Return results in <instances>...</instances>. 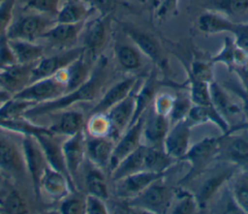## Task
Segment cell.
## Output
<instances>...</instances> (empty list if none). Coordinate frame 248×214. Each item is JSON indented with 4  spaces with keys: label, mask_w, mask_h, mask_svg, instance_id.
<instances>
[{
    "label": "cell",
    "mask_w": 248,
    "mask_h": 214,
    "mask_svg": "<svg viewBox=\"0 0 248 214\" xmlns=\"http://www.w3.org/2000/svg\"><path fill=\"white\" fill-rule=\"evenodd\" d=\"M96 61V65L92 69L88 79L83 84L54 100L33 106L24 112L23 116L29 118L38 115L48 114L54 111L67 109L77 103L89 102L94 100L108 77V57L102 54Z\"/></svg>",
    "instance_id": "1"
},
{
    "label": "cell",
    "mask_w": 248,
    "mask_h": 214,
    "mask_svg": "<svg viewBox=\"0 0 248 214\" xmlns=\"http://www.w3.org/2000/svg\"><path fill=\"white\" fill-rule=\"evenodd\" d=\"M236 128L248 129V122L237 124L233 129ZM227 133H222L218 137H206L189 147L185 155L179 160V162H186L190 166L188 172L179 181L180 185L187 184L199 177L213 161L217 160L222 141Z\"/></svg>",
    "instance_id": "2"
},
{
    "label": "cell",
    "mask_w": 248,
    "mask_h": 214,
    "mask_svg": "<svg viewBox=\"0 0 248 214\" xmlns=\"http://www.w3.org/2000/svg\"><path fill=\"white\" fill-rule=\"evenodd\" d=\"M165 178L155 181L138 196L126 199L127 204L154 214H163L169 211L174 199L175 189L169 187L164 181Z\"/></svg>",
    "instance_id": "3"
},
{
    "label": "cell",
    "mask_w": 248,
    "mask_h": 214,
    "mask_svg": "<svg viewBox=\"0 0 248 214\" xmlns=\"http://www.w3.org/2000/svg\"><path fill=\"white\" fill-rule=\"evenodd\" d=\"M121 31L140 49V51L154 63L159 69L167 67V59L164 56L160 42L150 33L131 24L127 21L116 20Z\"/></svg>",
    "instance_id": "4"
},
{
    "label": "cell",
    "mask_w": 248,
    "mask_h": 214,
    "mask_svg": "<svg viewBox=\"0 0 248 214\" xmlns=\"http://www.w3.org/2000/svg\"><path fill=\"white\" fill-rule=\"evenodd\" d=\"M112 15H100L85 23L82 30V46L86 55L93 61L97 60L107 46L110 30Z\"/></svg>",
    "instance_id": "5"
},
{
    "label": "cell",
    "mask_w": 248,
    "mask_h": 214,
    "mask_svg": "<svg viewBox=\"0 0 248 214\" xmlns=\"http://www.w3.org/2000/svg\"><path fill=\"white\" fill-rule=\"evenodd\" d=\"M54 23L55 19H50L46 15L33 13L13 20L6 34L11 40L35 42L42 38L43 34Z\"/></svg>",
    "instance_id": "6"
},
{
    "label": "cell",
    "mask_w": 248,
    "mask_h": 214,
    "mask_svg": "<svg viewBox=\"0 0 248 214\" xmlns=\"http://www.w3.org/2000/svg\"><path fill=\"white\" fill-rule=\"evenodd\" d=\"M22 152L25 162L26 172L31 179L34 193L37 198L41 196V180L48 167L46 155L34 136H22Z\"/></svg>",
    "instance_id": "7"
},
{
    "label": "cell",
    "mask_w": 248,
    "mask_h": 214,
    "mask_svg": "<svg viewBox=\"0 0 248 214\" xmlns=\"http://www.w3.org/2000/svg\"><path fill=\"white\" fill-rule=\"evenodd\" d=\"M65 82L57 75L44 77L29 83L26 87L14 94L16 99L30 101L37 104L54 100L66 93Z\"/></svg>",
    "instance_id": "8"
},
{
    "label": "cell",
    "mask_w": 248,
    "mask_h": 214,
    "mask_svg": "<svg viewBox=\"0 0 248 214\" xmlns=\"http://www.w3.org/2000/svg\"><path fill=\"white\" fill-rule=\"evenodd\" d=\"M169 172H152L148 170L139 171L114 182V194L120 199H129L145 190L155 181L166 177Z\"/></svg>",
    "instance_id": "9"
},
{
    "label": "cell",
    "mask_w": 248,
    "mask_h": 214,
    "mask_svg": "<svg viewBox=\"0 0 248 214\" xmlns=\"http://www.w3.org/2000/svg\"><path fill=\"white\" fill-rule=\"evenodd\" d=\"M144 114L140 116L133 125H131L115 142L108 166L109 172H111L125 157L130 155L142 144L141 140Z\"/></svg>",
    "instance_id": "10"
},
{
    "label": "cell",
    "mask_w": 248,
    "mask_h": 214,
    "mask_svg": "<svg viewBox=\"0 0 248 214\" xmlns=\"http://www.w3.org/2000/svg\"><path fill=\"white\" fill-rule=\"evenodd\" d=\"M83 51V46L71 47L58 54L48 57H43L35 64L33 68L31 82L44 77L54 76L59 71L68 67Z\"/></svg>",
    "instance_id": "11"
},
{
    "label": "cell",
    "mask_w": 248,
    "mask_h": 214,
    "mask_svg": "<svg viewBox=\"0 0 248 214\" xmlns=\"http://www.w3.org/2000/svg\"><path fill=\"white\" fill-rule=\"evenodd\" d=\"M240 130L236 128L227 133L217 156L218 161H224L239 168L248 165V139L243 136L235 135Z\"/></svg>",
    "instance_id": "12"
},
{
    "label": "cell",
    "mask_w": 248,
    "mask_h": 214,
    "mask_svg": "<svg viewBox=\"0 0 248 214\" xmlns=\"http://www.w3.org/2000/svg\"><path fill=\"white\" fill-rule=\"evenodd\" d=\"M135 94L136 88L106 113L110 125V138L114 140H117L132 124L136 107Z\"/></svg>",
    "instance_id": "13"
},
{
    "label": "cell",
    "mask_w": 248,
    "mask_h": 214,
    "mask_svg": "<svg viewBox=\"0 0 248 214\" xmlns=\"http://www.w3.org/2000/svg\"><path fill=\"white\" fill-rule=\"evenodd\" d=\"M238 169L239 167L235 165L229 166L226 168L218 171V173L216 172L210 175L201 184V186L194 193L200 211H203L207 208L210 200L219 193L227 182L231 181L232 177Z\"/></svg>",
    "instance_id": "14"
},
{
    "label": "cell",
    "mask_w": 248,
    "mask_h": 214,
    "mask_svg": "<svg viewBox=\"0 0 248 214\" xmlns=\"http://www.w3.org/2000/svg\"><path fill=\"white\" fill-rule=\"evenodd\" d=\"M193 126L185 118L170 127L165 138L163 148L171 158L179 162L190 147V137Z\"/></svg>",
    "instance_id": "15"
},
{
    "label": "cell",
    "mask_w": 248,
    "mask_h": 214,
    "mask_svg": "<svg viewBox=\"0 0 248 214\" xmlns=\"http://www.w3.org/2000/svg\"><path fill=\"white\" fill-rule=\"evenodd\" d=\"M85 141L86 137L84 130H82L74 136L68 137V138L62 142L65 166L75 183L86 154Z\"/></svg>",
    "instance_id": "16"
},
{
    "label": "cell",
    "mask_w": 248,
    "mask_h": 214,
    "mask_svg": "<svg viewBox=\"0 0 248 214\" xmlns=\"http://www.w3.org/2000/svg\"><path fill=\"white\" fill-rule=\"evenodd\" d=\"M0 169L16 177L26 173L22 149L9 138L0 135Z\"/></svg>",
    "instance_id": "17"
},
{
    "label": "cell",
    "mask_w": 248,
    "mask_h": 214,
    "mask_svg": "<svg viewBox=\"0 0 248 214\" xmlns=\"http://www.w3.org/2000/svg\"><path fill=\"white\" fill-rule=\"evenodd\" d=\"M138 80V76H128L114 83L92 108L89 115L95 113H107L112 107L124 100L135 90Z\"/></svg>",
    "instance_id": "18"
},
{
    "label": "cell",
    "mask_w": 248,
    "mask_h": 214,
    "mask_svg": "<svg viewBox=\"0 0 248 214\" xmlns=\"http://www.w3.org/2000/svg\"><path fill=\"white\" fill-rule=\"evenodd\" d=\"M34 64H15L0 69V88L12 96L31 83Z\"/></svg>",
    "instance_id": "19"
},
{
    "label": "cell",
    "mask_w": 248,
    "mask_h": 214,
    "mask_svg": "<svg viewBox=\"0 0 248 214\" xmlns=\"http://www.w3.org/2000/svg\"><path fill=\"white\" fill-rule=\"evenodd\" d=\"M92 61L93 60L86 55L84 50L68 67L55 74L65 82L67 88L66 93L79 87L88 79L92 72L90 65Z\"/></svg>",
    "instance_id": "20"
},
{
    "label": "cell",
    "mask_w": 248,
    "mask_h": 214,
    "mask_svg": "<svg viewBox=\"0 0 248 214\" xmlns=\"http://www.w3.org/2000/svg\"><path fill=\"white\" fill-rule=\"evenodd\" d=\"M170 127V124L169 118L156 113L153 108H151L147 114H144L142 139L145 142L142 144L163 147V143Z\"/></svg>",
    "instance_id": "21"
},
{
    "label": "cell",
    "mask_w": 248,
    "mask_h": 214,
    "mask_svg": "<svg viewBox=\"0 0 248 214\" xmlns=\"http://www.w3.org/2000/svg\"><path fill=\"white\" fill-rule=\"evenodd\" d=\"M115 140L109 137H92L85 141V153L90 163L101 169H108Z\"/></svg>",
    "instance_id": "22"
},
{
    "label": "cell",
    "mask_w": 248,
    "mask_h": 214,
    "mask_svg": "<svg viewBox=\"0 0 248 214\" xmlns=\"http://www.w3.org/2000/svg\"><path fill=\"white\" fill-rule=\"evenodd\" d=\"M85 21L79 23H60L55 22L42 36L49 44L55 46L71 48L78 41L83 30Z\"/></svg>",
    "instance_id": "23"
},
{
    "label": "cell",
    "mask_w": 248,
    "mask_h": 214,
    "mask_svg": "<svg viewBox=\"0 0 248 214\" xmlns=\"http://www.w3.org/2000/svg\"><path fill=\"white\" fill-rule=\"evenodd\" d=\"M35 138H37L46 155L48 166L64 173L70 179V181L76 186V183L74 182L66 168L64 155L62 151V142H59L58 136L54 135L52 132H48L38 135Z\"/></svg>",
    "instance_id": "24"
},
{
    "label": "cell",
    "mask_w": 248,
    "mask_h": 214,
    "mask_svg": "<svg viewBox=\"0 0 248 214\" xmlns=\"http://www.w3.org/2000/svg\"><path fill=\"white\" fill-rule=\"evenodd\" d=\"M41 190H44L48 196L56 199H63L73 192L77 187L62 172L47 167L41 180Z\"/></svg>",
    "instance_id": "25"
},
{
    "label": "cell",
    "mask_w": 248,
    "mask_h": 214,
    "mask_svg": "<svg viewBox=\"0 0 248 214\" xmlns=\"http://www.w3.org/2000/svg\"><path fill=\"white\" fill-rule=\"evenodd\" d=\"M95 12L87 0H65L55 15V22L79 23L86 21Z\"/></svg>",
    "instance_id": "26"
},
{
    "label": "cell",
    "mask_w": 248,
    "mask_h": 214,
    "mask_svg": "<svg viewBox=\"0 0 248 214\" xmlns=\"http://www.w3.org/2000/svg\"><path fill=\"white\" fill-rule=\"evenodd\" d=\"M202 7L222 14L233 22H248V0H207Z\"/></svg>",
    "instance_id": "27"
},
{
    "label": "cell",
    "mask_w": 248,
    "mask_h": 214,
    "mask_svg": "<svg viewBox=\"0 0 248 214\" xmlns=\"http://www.w3.org/2000/svg\"><path fill=\"white\" fill-rule=\"evenodd\" d=\"M188 122L193 126H199L207 122L216 125L222 133L232 130L236 125L231 126L230 123L221 115V113L212 106H197L193 105L186 117Z\"/></svg>",
    "instance_id": "28"
},
{
    "label": "cell",
    "mask_w": 248,
    "mask_h": 214,
    "mask_svg": "<svg viewBox=\"0 0 248 214\" xmlns=\"http://www.w3.org/2000/svg\"><path fill=\"white\" fill-rule=\"evenodd\" d=\"M236 22L222 14L213 11H204L197 19L198 29L206 35L231 33L233 31Z\"/></svg>",
    "instance_id": "29"
},
{
    "label": "cell",
    "mask_w": 248,
    "mask_h": 214,
    "mask_svg": "<svg viewBox=\"0 0 248 214\" xmlns=\"http://www.w3.org/2000/svg\"><path fill=\"white\" fill-rule=\"evenodd\" d=\"M248 58V54L240 49L233 39L226 36L220 50L210 57L214 64H223L232 73L236 66L242 64Z\"/></svg>",
    "instance_id": "30"
},
{
    "label": "cell",
    "mask_w": 248,
    "mask_h": 214,
    "mask_svg": "<svg viewBox=\"0 0 248 214\" xmlns=\"http://www.w3.org/2000/svg\"><path fill=\"white\" fill-rule=\"evenodd\" d=\"M210 98L213 107L221 113V115L230 123V118L236 116L242 112L239 105L232 101L226 90L215 80L209 84Z\"/></svg>",
    "instance_id": "31"
},
{
    "label": "cell",
    "mask_w": 248,
    "mask_h": 214,
    "mask_svg": "<svg viewBox=\"0 0 248 214\" xmlns=\"http://www.w3.org/2000/svg\"><path fill=\"white\" fill-rule=\"evenodd\" d=\"M114 55L119 67L126 72H135L142 67L144 56L132 43H119L114 45Z\"/></svg>",
    "instance_id": "32"
},
{
    "label": "cell",
    "mask_w": 248,
    "mask_h": 214,
    "mask_svg": "<svg viewBox=\"0 0 248 214\" xmlns=\"http://www.w3.org/2000/svg\"><path fill=\"white\" fill-rule=\"evenodd\" d=\"M84 127V116L77 110H67L60 114L59 119L48 129L56 136L71 137L82 131Z\"/></svg>",
    "instance_id": "33"
},
{
    "label": "cell",
    "mask_w": 248,
    "mask_h": 214,
    "mask_svg": "<svg viewBox=\"0 0 248 214\" xmlns=\"http://www.w3.org/2000/svg\"><path fill=\"white\" fill-rule=\"evenodd\" d=\"M144 169L152 172H170L171 168L177 163L171 158L163 147L145 145Z\"/></svg>",
    "instance_id": "34"
},
{
    "label": "cell",
    "mask_w": 248,
    "mask_h": 214,
    "mask_svg": "<svg viewBox=\"0 0 248 214\" xmlns=\"http://www.w3.org/2000/svg\"><path fill=\"white\" fill-rule=\"evenodd\" d=\"M145 144H141L130 155L125 157L116 168L110 172L111 179L113 181L125 177L127 175L145 170L144 169V154H145Z\"/></svg>",
    "instance_id": "35"
},
{
    "label": "cell",
    "mask_w": 248,
    "mask_h": 214,
    "mask_svg": "<svg viewBox=\"0 0 248 214\" xmlns=\"http://www.w3.org/2000/svg\"><path fill=\"white\" fill-rule=\"evenodd\" d=\"M9 40L17 64H34L44 57V47L35 42Z\"/></svg>",
    "instance_id": "36"
},
{
    "label": "cell",
    "mask_w": 248,
    "mask_h": 214,
    "mask_svg": "<svg viewBox=\"0 0 248 214\" xmlns=\"http://www.w3.org/2000/svg\"><path fill=\"white\" fill-rule=\"evenodd\" d=\"M231 196L242 213L248 214V168L237 170L231 179Z\"/></svg>",
    "instance_id": "37"
},
{
    "label": "cell",
    "mask_w": 248,
    "mask_h": 214,
    "mask_svg": "<svg viewBox=\"0 0 248 214\" xmlns=\"http://www.w3.org/2000/svg\"><path fill=\"white\" fill-rule=\"evenodd\" d=\"M0 128L20 134L22 136H38L44 133L51 132L48 128L35 125L34 123L27 120L26 117H16V118H3L0 117Z\"/></svg>",
    "instance_id": "38"
},
{
    "label": "cell",
    "mask_w": 248,
    "mask_h": 214,
    "mask_svg": "<svg viewBox=\"0 0 248 214\" xmlns=\"http://www.w3.org/2000/svg\"><path fill=\"white\" fill-rule=\"evenodd\" d=\"M182 64L184 65L186 76L201 81H204L209 84L212 81H214L213 67L215 64L211 61L210 58L208 59L193 58L190 64L188 65L184 63Z\"/></svg>",
    "instance_id": "39"
},
{
    "label": "cell",
    "mask_w": 248,
    "mask_h": 214,
    "mask_svg": "<svg viewBox=\"0 0 248 214\" xmlns=\"http://www.w3.org/2000/svg\"><path fill=\"white\" fill-rule=\"evenodd\" d=\"M84 184L88 194L97 196L104 199L108 198V188L103 169L97 167L88 169L85 173Z\"/></svg>",
    "instance_id": "40"
},
{
    "label": "cell",
    "mask_w": 248,
    "mask_h": 214,
    "mask_svg": "<svg viewBox=\"0 0 248 214\" xmlns=\"http://www.w3.org/2000/svg\"><path fill=\"white\" fill-rule=\"evenodd\" d=\"M186 87L189 91V97L193 105L197 106H212L210 98L209 83L195 79L191 76L186 77Z\"/></svg>",
    "instance_id": "41"
},
{
    "label": "cell",
    "mask_w": 248,
    "mask_h": 214,
    "mask_svg": "<svg viewBox=\"0 0 248 214\" xmlns=\"http://www.w3.org/2000/svg\"><path fill=\"white\" fill-rule=\"evenodd\" d=\"M174 198L176 199V201L170 209V213L193 214L197 211H200L199 204L194 193H190L187 191H183L182 189L176 188L174 191Z\"/></svg>",
    "instance_id": "42"
},
{
    "label": "cell",
    "mask_w": 248,
    "mask_h": 214,
    "mask_svg": "<svg viewBox=\"0 0 248 214\" xmlns=\"http://www.w3.org/2000/svg\"><path fill=\"white\" fill-rule=\"evenodd\" d=\"M36 104L30 101L16 99L11 97L9 100L0 105V117L16 118L24 115V112L35 106Z\"/></svg>",
    "instance_id": "43"
},
{
    "label": "cell",
    "mask_w": 248,
    "mask_h": 214,
    "mask_svg": "<svg viewBox=\"0 0 248 214\" xmlns=\"http://www.w3.org/2000/svg\"><path fill=\"white\" fill-rule=\"evenodd\" d=\"M0 210L5 213H27L28 207L20 195L11 191L0 197Z\"/></svg>",
    "instance_id": "44"
},
{
    "label": "cell",
    "mask_w": 248,
    "mask_h": 214,
    "mask_svg": "<svg viewBox=\"0 0 248 214\" xmlns=\"http://www.w3.org/2000/svg\"><path fill=\"white\" fill-rule=\"evenodd\" d=\"M192 106H193V103H192L189 95L184 96L181 94H177L176 96H174L173 105H172L170 112L168 116L170 126L178 121L185 119L187 117Z\"/></svg>",
    "instance_id": "45"
},
{
    "label": "cell",
    "mask_w": 248,
    "mask_h": 214,
    "mask_svg": "<svg viewBox=\"0 0 248 214\" xmlns=\"http://www.w3.org/2000/svg\"><path fill=\"white\" fill-rule=\"evenodd\" d=\"M89 116L86 124L87 133L92 137L110 138V125L106 113H95Z\"/></svg>",
    "instance_id": "46"
},
{
    "label": "cell",
    "mask_w": 248,
    "mask_h": 214,
    "mask_svg": "<svg viewBox=\"0 0 248 214\" xmlns=\"http://www.w3.org/2000/svg\"><path fill=\"white\" fill-rule=\"evenodd\" d=\"M61 0H27L23 6L25 11L41 15H56Z\"/></svg>",
    "instance_id": "47"
},
{
    "label": "cell",
    "mask_w": 248,
    "mask_h": 214,
    "mask_svg": "<svg viewBox=\"0 0 248 214\" xmlns=\"http://www.w3.org/2000/svg\"><path fill=\"white\" fill-rule=\"evenodd\" d=\"M179 0H159L152 14L156 20L162 21L178 14Z\"/></svg>",
    "instance_id": "48"
},
{
    "label": "cell",
    "mask_w": 248,
    "mask_h": 214,
    "mask_svg": "<svg viewBox=\"0 0 248 214\" xmlns=\"http://www.w3.org/2000/svg\"><path fill=\"white\" fill-rule=\"evenodd\" d=\"M15 64H17V62L10 40L6 33L2 34L0 36V68L3 69Z\"/></svg>",
    "instance_id": "49"
},
{
    "label": "cell",
    "mask_w": 248,
    "mask_h": 214,
    "mask_svg": "<svg viewBox=\"0 0 248 214\" xmlns=\"http://www.w3.org/2000/svg\"><path fill=\"white\" fill-rule=\"evenodd\" d=\"M16 1V0L0 1V36L7 33V30L13 21Z\"/></svg>",
    "instance_id": "50"
},
{
    "label": "cell",
    "mask_w": 248,
    "mask_h": 214,
    "mask_svg": "<svg viewBox=\"0 0 248 214\" xmlns=\"http://www.w3.org/2000/svg\"><path fill=\"white\" fill-rule=\"evenodd\" d=\"M173 101L174 96L169 93H158L152 103V108L156 113L168 117L172 107Z\"/></svg>",
    "instance_id": "51"
},
{
    "label": "cell",
    "mask_w": 248,
    "mask_h": 214,
    "mask_svg": "<svg viewBox=\"0 0 248 214\" xmlns=\"http://www.w3.org/2000/svg\"><path fill=\"white\" fill-rule=\"evenodd\" d=\"M85 213L86 214H108V209L104 199L88 194L85 199Z\"/></svg>",
    "instance_id": "52"
},
{
    "label": "cell",
    "mask_w": 248,
    "mask_h": 214,
    "mask_svg": "<svg viewBox=\"0 0 248 214\" xmlns=\"http://www.w3.org/2000/svg\"><path fill=\"white\" fill-rule=\"evenodd\" d=\"M59 212L62 214H83L85 213V201L78 198H65L59 206Z\"/></svg>",
    "instance_id": "53"
},
{
    "label": "cell",
    "mask_w": 248,
    "mask_h": 214,
    "mask_svg": "<svg viewBox=\"0 0 248 214\" xmlns=\"http://www.w3.org/2000/svg\"><path fill=\"white\" fill-rule=\"evenodd\" d=\"M235 45L248 54V22H239L232 32Z\"/></svg>",
    "instance_id": "54"
},
{
    "label": "cell",
    "mask_w": 248,
    "mask_h": 214,
    "mask_svg": "<svg viewBox=\"0 0 248 214\" xmlns=\"http://www.w3.org/2000/svg\"><path fill=\"white\" fill-rule=\"evenodd\" d=\"M99 12L100 15H112L117 7L122 3L121 0H87Z\"/></svg>",
    "instance_id": "55"
},
{
    "label": "cell",
    "mask_w": 248,
    "mask_h": 214,
    "mask_svg": "<svg viewBox=\"0 0 248 214\" xmlns=\"http://www.w3.org/2000/svg\"><path fill=\"white\" fill-rule=\"evenodd\" d=\"M232 73L236 75L238 79L240 80L241 86L243 87V91L248 93V58L239 66H236Z\"/></svg>",
    "instance_id": "56"
},
{
    "label": "cell",
    "mask_w": 248,
    "mask_h": 214,
    "mask_svg": "<svg viewBox=\"0 0 248 214\" xmlns=\"http://www.w3.org/2000/svg\"><path fill=\"white\" fill-rule=\"evenodd\" d=\"M11 97H12V95L8 91L0 88V105L3 104L4 102H6L7 100H9Z\"/></svg>",
    "instance_id": "57"
},
{
    "label": "cell",
    "mask_w": 248,
    "mask_h": 214,
    "mask_svg": "<svg viewBox=\"0 0 248 214\" xmlns=\"http://www.w3.org/2000/svg\"><path fill=\"white\" fill-rule=\"evenodd\" d=\"M242 100L244 101V108H245V112L247 113L248 116V93L244 91V96H242Z\"/></svg>",
    "instance_id": "58"
},
{
    "label": "cell",
    "mask_w": 248,
    "mask_h": 214,
    "mask_svg": "<svg viewBox=\"0 0 248 214\" xmlns=\"http://www.w3.org/2000/svg\"><path fill=\"white\" fill-rule=\"evenodd\" d=\"M146 2L148 3V6H149L150 10L153 12V10L155 9V7H156V5L158 4L159 0H146Z\"/></svg>",
    "instance_id": "59"
},
{
    "label": "cell",
    "mask_w": 248,
    "mask_h": 214,
    "mask_svg": "<svg viewBox=\"0 0 248 214\" xmlns=\"http://www.w3.org/2000/svg\"><path fill=\"white\" fill-rule=\"evenodd\" d=\"M140 1H141V2H146V0H140Z\"/></svg>",
    "instance_id": "60"
},
{
    "label": "cell",
    "mask_w": 248,
    "mask_h": 214,
    "mask_svg": "<svg viewBox=\"0 0 248 214\" xmlns=\"http://www.w3.org/2000/svg\"><path fill=\"white\" fill-rule=\"evenodd\" d=\"M2 180V176H1V174H0V181Z\"/></svg>",
    "instance_id": "61"
},
{
    "label": "cell",
    "mask_w": 248,
    "mask_h": 214,
    "mask_svg": "<svg viewBox=\"0 0 248 214\" xmlns=\"http://www.w3.org/2000/svg\"><path fill=\"white\" fill-rule=\"evenodd\" d=\"M0 69H1V68H0Z\"/></svg>",
    "instance_id": "62"
},
{
    "label": "cell",
    "mask_w": 248,
    "mask_h": 214,
    "mask_svg": "<svg viewBox=\"0 0 248 214\" xmlns=\"http://www.w3.org/2000/svg\"><path fill=\"white\" fill-rule=\"evenodd\" d=\"M0 1H1V0H0Z\"/></svg>",
    "instance_id": "63"
}]
</instances>
